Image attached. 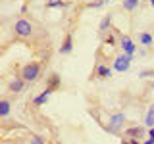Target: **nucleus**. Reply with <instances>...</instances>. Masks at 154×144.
Listing matches in <instances>:
<instances>
[{
    "label": "nucleus",
    "instance_id": "0eeeda50",
    "mask_svg": "<svg viewBox=\"0 0 154 144\" xmlns=\"http://www.w3.org/2000/svg\"><path fill=\"white\" fill-rule=\"evenodd\" d=\"M125 136H131V138H144V134H146V129L143 127V125H139V127H127L123 131Z\"/></svg>",
    "mask_w": 154,
    "mask_h": 144
},
{
    "label": "nucleus",
    "instance_id": "7ed1b4c3",
    "mask_svg": "<svg viewBox=\"0 0 154 144\" xmlns=\"http://www.w3.org/2000/svg\"><path fill=\"white\" fill-rule=\"evenodd\" d=\"M125 121H127V117H125V113L118 112V113L110 115L108 123H106V125H102V127H104V129H106L108 133H114V134H118L119 131H122V127L125 125Z\"/></svg>",
    "mask_w": 154,
    "mask_h": 144
},
{
    "label": "nucleus",
    "instance_id": "39448f33",
    "mask_svg": "<svg viewBox=\"0 0 154 144\" xmlns=\"http://www.w3.org/2000/svg\"><path fill=\"white\" fill-rule=\"evenodd\" d=\"M119 46H122V52H125V54H129V56H135V52H137V44H135L133 38L127 37V35L119 37Z\"/></svg>",
    "mask_w": 154,
    "mask_h": 144
},
{
    "label": "nucleus",
    "instance_id": "b1692460",
    "mask_svg": "<svg viewBox=\"0 0 154 144\" xmlns=\"http://www.w3.org/2000/svg\"><path fill=\"white\" fill-rule=\"evenodd\" d=\"M148 4H150V6L154 8V0H148Z\"/></svg>",
    "mask_w": 154,
    "mask_h": 144
},
{
    "label": "nucleus",
    "instance_id": "f257e3e1",
    "mask_svg": "<svg viewBox=\"0 0 154 144\" xmlns=\"http://www.w3.org/2000/svg\"><path fill=\"white\" fill-rule=\"evenodd\" d=\"M33 31H35V27H33V23L29 19H17L14 23V35L17 38H31Z\"/></svg>",
    "mask_w": 154,
    "mask_h": 144
},
{
    "label": "nucleus",
    "instance_id": "2eb2a0df",
    "mask_svg": "<svg viewBox=\"0 0 154 144\" xmlns=\"http://www.w3.org/2000/svg\"><path fill=\"white\" fill-rule=\"evenodd\" d=\"M139 6V0H122V8L125 12H133V10H137Z\"/></svg>",
    "mask_w": 154,
    "mask_h": 144
},
{
    "label": "nucleus",
    "instance_id": "5701e85b",
    "mask_svg": "<svg viewBox=\"0 0 154 144\" xmlns=\"http://www.w3.org/2000/svg\"><path fill=\"white\" fill-rule=\"evenodd\" d=\"M143 144H154V138H150V136H146L144 138V142Z\"/></svg>",
    "mask_w": 154,
    "mask_h": 144
},
{
    "label": "nucleus",
    "instance_id": "412c9836",
    "mask_svg": "<svg viewBox=\"0 0 154 144\" xmlns=\"http://www.w3.org/2000/svg\"><path fill=\"white\" fill-rule=\"evenodd\" d=\"M141 77H150V75H154V71H150V69H146V71H141V73H139Z\"/></svg>",
    "mask_w": 154,
    "mask_h": 144
},
{
    "label": "nucleus",
    "instance_id": "6ab92c4d",
    "mask_svg": "<svg viewBox=\"0 0 154 144\" xmlns=\"http://www.w3.org/2000/svg\"><path fill=\"white\" fill-rule=\"evenodd\" d=\"M29 144H45V138L38 136V134H35V136H31V142Z\"/></svg>",
    "mask_w": 154,
    "mask_h": 144
},
{
    "label": "nucleus",
    "instance_id": "aec40b11",
    "mask_svg": "<svg viewBox=\"0 0 154 144\" xmlns=\"http://www.w3.org/2000/svg\"><path fill=\"white\" fill-rule=\"evenodd\" d=\"M122 144H141L139 142V138H131V136H127V138H123Z\"/></svg>",
    "mask_w": 154,
    "mask_h": 144
},
{
    "label": "nucleus",
    "instance_id": "dca6fc26",
    "mask_svg": "<svg viewBox=\"0 0 154 144\" xmlns=\"http://www.w3.org/2000/svg\"><path fill=\"white\" fill-rule=\"evenodd\" d=\"M8 113H10V100L8 98H2V102H0V115L6 117Z\"/></svg>",
    "mask_w": 154,
    "mask_h": 144
},
{
    "label": "nucleus",
    "instance_id": "4468645a",
    "mask_svg": "<svg viewBox=\"0 0 154 144\" xmlns=\"http://www.w3.org/2000/svg\"><path fill=\"white\" fill-rule=\"evenodd\" d=\"M144 127H154V104L148 108L146 115H144Z\"/></svg>",
    "mask_w": 154,
    "mask_h": 144
},
{
    "label": "nucleus",
    "instance_id": "4be33fe9",
    "mask_svg": "<svg viewBox=\"0 0 154 144\" xmlns=\"http://www.w3.org/2000/svg\"><path fill=\"white\" fill-rule=\"evenodd\" d=\"M146 136L154 138V127H148V131H146Z\"/></svg>",
    "mask_w": 154,
    "mask_h": 144
},
{
    "label": "nucleus",
    "instance_id": "1a4fd4ad",
    "mask_svg": "<svg viewBox=\"0 0 154 144\" xmlns=\"http://www.w3.org/2000/svg\"><path fill=\"white\" fill-rule=\"evenodd\" d=\"M52 92H54V90H52L50 86H46V88L42 90V92L38 94V96H35V100H33V104H35L37 108H41V106H45V104L48 102V96H50Z\"/></svg>",
    "mask_w": 154,
    "mask_h": 144
},
{
    "label": "nucleus",
    "instance_id": "423d86ee",
    "mask_svg": "<svg viewBox=\"0 0 154 144\" xmlns=\"http://www.w3.org/2000/svg\"><path fill=\"white\" fill-rule=\"evenodd\" d=\"M25 83L27 81L23 79V77H14V79H10V83H8V90L10 92H21V90L25 88Z\"/></svg>",
    "mask_w": 154,
    "mask_h": 144
},
{
    "label": "nucleus",
    "instance_id": "ddd939ff",
    "mask_svg": "<svg viewBox=\"0 0 154 144\" xmlns=\"http://www.w3.org/2000/svg\"><path fill=\"white\" fill-rule=\"evenodd\" d=\"M139 42H141V44L143 46H152V35H150V33H139Z\"/></svg>",
    "mask_w": 154,
    "mask_h": 144
},
{
    "label": "nucleus",
    "instance_id": "20e7f679",
    "mask_svg": "<svg viewBox=\"0 0 154 144\" xmlns=\"http://www.w3.org/2000/svg\"><path fill=\"white\" fill-rule=\"evenodd\" d=\"M131 62H133V56L122 52V54L116 56V60H114V69L118 71V73H125V71L131 67Z\"/></svg>",
    "mask_w": 154,
    "mask_h": 144
},
{
    "label": "nucleus",
    "instance_id": "f3484780",
    "mask_svg": "<svg viewBox=\"0 0 154 144\" xmlns=\"http://www.w3.org/2000/svg\"><path fill=\"white\" fill-rule=\"evenodd\" d=\"M46 6H48V8H66L67 2H66V0H48Z\"/></svg>",
    "mask_w": 154,
    "mask_h": 144
},
{
    "label": "nucleus",
    "instance_id": "9b49d317",
    "mask_svg": "<svg viewBox=\"0 0 154 144\" xmlns=\"http://www.w3.org/2000/svg\"><path fill=\"white\" fill-rule=\"evenodd\" d=\"M110 25H112V14H106V16L100 19V23H98V31L100 33L110 31Z\"/></svg>",
    "mask_w": 154,
    "mask_h": 144
},
{
    "label": "nucleus",
    "instance_id": "6e6552de",
    "mask_svg": "<svg viewBox=\"0 0 154 144\" xmlns=\"http://www.w3.org/2000/svg\"><path fill=\"white\" fill-rule=\"evenodd\" d=\"M71 50H73V37L67 33V35L64 37V42L60 44V54L67 56V54H71Z\"/></svg>",
    "mask_w": 154,
    "mask_h": 144
},
{
    "label": "nucleus",
    "instance_id": "f8f14e48",
    "mask_svg": "<svg viewBox=\"0 0 154 144\" xmlns=\"http://www.w3.org/2000/svg\"><path fill=\"white\" fill-rule=\"evenodd\" d=\"M60 85H62V81H60V75H58V73H52L50 77H48V85L46 86H50L52 90L60 88Z\"/></svg>",
    "mask_w": 154,
    "mask_h": 144
},
{
    "label": "nucleus",
    "instance_id": "a211bd4d",
    "mask_svg": "<svg viewBox=\"0 0 154 144\" xmlns=\"http://www.w3.org/2000/svg\"><path fill=\"white\" fill-rule=\"evenodd\" d=\"M108 2H112V0H94V2H89V4H87V8H89V10H94V8H102L104 4H108Z\"/></svg>",
    "mask_w": 154,
    "mask_h": 144
},
{
    "label": "nucleus",
    "instance_id": "f03ea898",
    "mask_svg": "<svg viewBox=\"0 0 154 144\" xmlns=\"http://www.w3.org/2000/svg\"><path fill=\"white\" fill-rule=\"evenodd\" d=\"M19 77H23L27 83H35L38 77H41V64L38 62H29V64H25L21 67V75Z\"/></svg>",
    "mask_w": 154,
    "mask_h": 144
},
{
    "label": "nucleus",
    "instance_id": "9d476101",
    "mask_svg": "<svg viewBox=\"0 0 154 144\" xmlns=\"http://www.w3.org/2000/svg\"><path fill=\"white\" fill-rule=\"evenodd\" d=\"M94 77H98V79H110V77H112V69H110L108 65L100 64V65H96V69H94Z\"/></svg>",
    "mask_w": 154,
    "mask_h": 144
}]
</instances>
